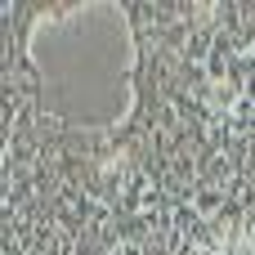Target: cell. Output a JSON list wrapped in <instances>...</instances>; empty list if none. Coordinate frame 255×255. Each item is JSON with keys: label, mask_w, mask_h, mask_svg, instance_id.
<instances>
[{"label": "cell", "mask_w": 255, "mask_h": 255, "mask_svg": "<svg viewBox=\"0 0 255 255\" xmlns=\"http://www.w3.org/2000/svg\"><path fill=\"white\" fill-rule=\"evenodd\" d=\"M206 45H211V36H206V31H193V40H188V58H206Z\"/></svg>", "instance_id": "cell-1"}, {"label": "cell", "mask_w": 255, "mask_h": 255, "mask_svg": "<svg viewBox=\"0 0 255 255\" xmlns=\"http://www.w3.org/2000/svg\"><path fill=\"white\" fill-rule=\"evenodd\" d=\"M117 255H143V251H139L134 242H126V247H121V251H117Z\"/></svg>", "instance_id": "cell-2"}]
</instances>
